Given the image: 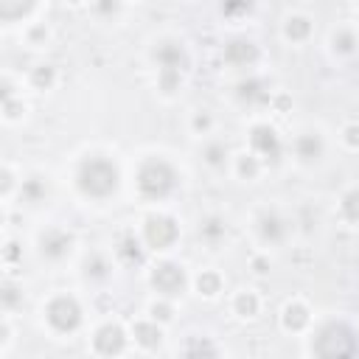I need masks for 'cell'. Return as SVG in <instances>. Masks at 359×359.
Wrapping results in <instances>:
<instances>
[{"mask_svg":"<svg viewBox=\"0 0 359 359\" xmlns=\"http://www.w3.org/2000/svg\"><path fill=\"white\" fill-rule=\"evenodd\" d=\"M73 182H76V191L84 199L104 202V199L118 194V188H121V168L107 154H87V157L79 160V165L73 171Z\"/></svg>","mask_w":359,"mask_h":359,"instance_id":"obj_1","label":"cell"},{"mask_svg":"<svg viewBox=\"0 0 359 359\" xmlns=\"http://www.w3.org/2000/svg\"><path fill=\"white\" fill-rule=\"evenodd\" d=\"M180 185V171L165 157H143L135 171V191L143 202H163Z\"/></svg>","mask_w":359,"mask_h":359,"instance_id":"obj_2","label":"cell"},{"mask_svg":"<svg viewBox=\"0 0 359 359\" xmlns=\"http://www.w3.org/2000/svg\"><path fill=\"white\" fill-rule=\"evenodd\" d=\"M356 351H359V342H356L353 328L337 320L320 325L311 337V353L317 356H348Z\"/></svg>","mask_w":359,"mask_h":359,"instance_id":"obj_3","label":"cell"},{"mask_svg":"<svg viewBox=\"0 0 359 359\" xmlns=\"http://www.w3.org/2000/svg\"><path fill=\"white\" fill-rule=\"evenodd\" d=\"M42 314H45L48 328H50L53 334H62V337H65V334H76L79 325H81V320H84L81 303H79L73 294H53V297L45 303Z\"/></svg>","mask_w":359,"mask_h":359,"instance_id":"obj_4","label":"cell"},{"mask_svg":"<svg viewBox=\"0 0 359 359\" xmlns=\"http://www.w3.org/2000/svg\"><path fill=\"white\" fill-rule=\"evenodd\" d=\"M140 238H143V244H146L149 250L165 252V250H171V247L180 241V224H177L174 216L154 210V213H149V216L143 219V224H140Z\"/></svg>","mask_w":359,"mask_h":359,"instance_id":"obj_5","label":"cell"},{"mask_svg":"<svg viewBox=\"0 0 359 359\" xmlns=\"http://www.w3.org/2000/svg\"><path fill=\"white\" fill-rule=\"evenodd\" d=\"M247 146H250L252 154H258V157L264 160V165L280 163L283 149H286L280 132H278L272 123H266V121H258V123L250 126V132H247Z\"/></svg>","mask_w":359,"mask_h":359,"instance_id":"obj_6","label":"cell"},{"mask_svg":"<svg viewBox=\"0 0 359 359\" xmlns=\"http://www.w3.org/2000/svg\"><path fill=\"white\" fill-rule=\"evenodd\" d=\"M149 286L160 294V297H177V294H182L185 292V286H188V275H185V269L180 266V264H174V261H157L151 269H149Z\"/></svg>","mask_w":359,"mask_h":359,"instance_id":"obj_7","label":"cell"},{"mask_svg":"<svg viewBox=\"0 0 359 359\" xmlns=\"http://www.w3.org/2000/svg\"><path fill=\"white\" fill-rule=\"evenodd\" d=\"M76 247V236L65 227H45L39 236H36V252L39 258L50 261V264H59L65 261Z\"/></svg>","mask_w":359,"mask_h":359,"instance_id":"obj_8","label":"cell"},{"mask_svg":"<svg viewBox=\"0 0 359 359\" xmlns=\"http://www.w3.org/2000/svg\"><path fill=\"white\" fill-rule=\"evenodd\" d=\"M289 233H292V224H289V219L283 213L266 208V210H261L255 216V236H258V241L264 247H280V244H286Z\"/></svg>","mask_w":359,"mask_h":359,"instance_id":"obj_9","label":"cell"},{"mask_svg":"<svg viewBox=\"0 0 359 359\" xmlns=\"http://www.w3.org/2000/svg\"><path fill=\"white\" fill-rule=\"evenodd\" d=\"M151 65L157 70H174V73H188L191 56L180 39H160L151 48Z\"/></svg>","mask_w":359,"mask_h":359,"instance_id":"obj_10","label":"cell"},{"mask_svg":"<svg viewBox=\"0 0 359 359\" xmlns=\"http://www.w3.org/2000/svg\"><path fill=\"white\" fill-rule=\"evenodd\" d=\"M261 59V48L250 36H233L222 48V62L236 70H252Z\"/></svg>","mask_w":359,"mask_h":359,"instance_id":"obj_11","label":"cell"},{"mask_svg":"<svg viewBox=\"0 0 359 359\" xmlns=\"http://www.w3.org/2000/svg\"><path fill=\"white\" fill-rule=\"evenodd\" d=\"M292 154L297 163L303 165H314L323 160L325 154V137L320 129H300L294 137H292Z\"/></svg>","mask_w":359,"mask_h":359,"instance_id":"obj_12","label":"cell"},{"mask_svg":"<svg viewBox=\"0 0 359 359\" xmlns=\"http://www.w3.org/2000/svg\"><path fill=\"white\" fill-rule=\"evenodd\" d=\"M233 95H236V101L244 104V107H264V104L272 101V90H269L266 79H261V76H255V73L241 76V79L236 81V87H233Z\"/></svg>","mask_w":359,"mask_h":359,"instance_id":"obj_13","label":"cell"},{"mask_svg":"<svg viewBox=\"0 0 359 359\" xmlns=\"http://www.w3.org/2000/svg\"><path fill=\"white\" fill-rule=\"evenodd\" d=\"M93 351L98 356H118L126 351V331L121 323H104L93 334Z\"/></svg>","mask_w":359,"mask_h":359,"instance_id":"obj_14","label":"cell"},{"mask_svg":"<svg viewBox=\"0 0 359 359\" xmlns=\"http://www.w3.org/2000/svg\"><path fill=\"white\" fill-rule=\"evenodd\" d=\"M146 250H149V247H146L143 238L135 236V233H121L118 241H115V247H112L115 258H118L121 264H126V266H140L143 258H146Z\"/></svg>","mask_w":359,"mask_h":359,"instance_id":"obj_15","label":"cell"},{"mask_svg":"<svg viewBox=\"0 0 359 359\" xmlns=\"http://www.w3.org/2000/svg\"><path fill=\"white\" fill-rule=\"evenodd\" d=\"M309 325H311V311H309V306H306L303 300H289V303H283V309H280V328H283V331L300 334V331H306Z\"/></svg>","mask_w":359,"mask_h":359,"instance_id":"obj_16","label":"cell"},{"mask_svg":"<svg viewBox=\"0 0 359 359\" xmlns=\"http://www.w3.org/2000/svg\"><path fill=\"white\" fill-rule=\"evenodd\" d=\"M311 34H314V22L306 14H289L283 20V25H280V36L289 45H303V42L311 39Z\"/></svg>","mask_w":359,"mask_h":359,"instance_id":"obj_17","label":"cell"},{"mask_svg":"<svg viewBox=\"0 0 359 359\" xmlns=\"http://www.w3.org/2000/svg\"><path fill=\"white\" fill-rule=\"evenodd\" d=\"M328 45L334 56H353L359 50V34L351 25H337L328 36Z\"/></svg>","mask_w":359,"mask_h":359,"instance_id":"obj_18","label":"cell"},{"mask_svg":"<svg viewBox=\"0 0 359 359\" xmlns=\"http://www.w3.org/2000/svg\"><path fill=\"white\" fill-rule=\"evenodd\" d=\"M196 236H199V241H202V244H208V247H219V244L224 241V236H227V222H224L222 216L210 213V216L199 219Z\"/></svg>","mask_w":359,"mask_h":359,"instance_id":"obj_19","label":"cell"},{"mask_svg":"<svg viewBox=\"0 0 359 359\" xmlns=\"http://www.w3.org/2000/svg\"><path fill=\"white\" fill-rule=\"evenodd\" d=\"M17 194H20V199H22L25 205H42V202L48 199L50 188H48V180H45V177H39V174H31V177L20 180V188H17Z\"/></svg>","mask_w":359,"mask_h":359,"instance_id":"obj_20","label":"cell"},{"mask_svg":"<svg viewBox=\"0 0 359 359\" xmlns=\"http://www.w3.org/2000/svg\"><path fill=\"white\" fill-rule=\"evenodd\" d=\"M132 337H135V342L140 345V348H146V351H151V348H157L160 342H163V323H157V320H137L135 325H132Z\"/></svg>","mask_w":359,"mask_h":359,"instance_id":"obj_21","label":"cell"},{"mask_svg":"<svg viewBox=\"0 0 359 359\" xmlns=\"http://www.w3.org/2000/svg\"><path fill=\"white\" fill-rule=\"evenodd\" d=\"M233 171H236V177L238 180H244V182H252V180H258L261 177V171H264V160L258 157V154H252L250 149L247 151H241V154H233Z\"/></svg>","mask_w":359,"mask_h":359,"instance_id":"obj_22","label":"cell"},{"mask_svg":"<svg viewBox=\"0 0 359 359\" xmlns=\"http://www.w3.org/2000/svg\"><path fill=\"white\" fill-rule=\"evenodd\" d=\"M202 163L208 168H213V171H222L224 165L233 163V151H230V146L224 140H208L202 146Z\"/></svg>","mask_w":359,"mask_h":359,"instance_id":"obj_23","label":"cell"},{"mask_svg":"<svg viewBox=\"0 0 359 359\" xmlns=\"http://www.w3.org/2000/svg\"><path fill=\"white\" fill-rule=\"evenodd\" d=\"M337 210H339V219L359 227V185H351L339 194V202H337Z\"/></svg>","mask_w":359,"mask_h":359,"instance_id":"obj_24","label":"cell"},{"mask_svg":"<svg viewBox=\"0 0 359 359\" xmlns=\"http://www.w3.org/2000/svg\"><path fill=\"white\" fill-rule=\"evenodd\" d=\"M81 272L87 280H107L109 272H112V261L107 252H90L81 264Z\"/></svg>","mask_w":359,"mask_h":359,"instance_id":"obj_25","label":"cell"},{"mask_svg":"<svg viewBox=\"0 0 359 359\" xmlns=\"http://www.w3.org/2000/svg\"><path fill=\"white\" fill-rule=\"evenodd\" d=\"M258 309H261V300H258L255 292H250V289H238V292L233 294V314H236V317H241V320H252V317L258 314Z\"/></svg>","mask_w":359,"mask_h":359,"instance_id":"obj_26","label":"cell"},{"mask_svg":"<svg viewBox=\"0 0 359 359\" xmlns=\"http://www.w3.org/2000/svg\"><path fill=\"white\" fill-rule=\"evenodd\" d=\"M34 8H36V0H0V20L17 22V20H25Z\"/></svg>","mask_w":359,"mask_h":359,"instance_id":"obj_27","label":"cell"},{"mask_svg":"<svg viewBox=\"0 0 359 359\" xmlns=\"http://www.w3.org/2000/svg\"><path fill=\"white\" fill-rule=\"evenodd\" d=\"M194 286H196V292H199L202 297H216V294L222 292L224 280H222V275H219L216 269H202V272L194 278Z\"/></svg>","mask_w":359,"mask_h":359,"instance_id":"obj_28","label":"cell"},{"mask_svg":"<svg viewBox=\"0 0 359 359\" xmlns=\"http://www.w3.org/2000/svg\"><path fill=\"white\" fill-rule=\"evenodd\" d=\"M28 81L34 90H50L56 84V67L53 65H36V67H31Z\"/></svg>","mask_w":359,"mask_h":359,"instance_id":"obj_29","label":"cell"},{"mask_svg":"<svg viewBox=\"0 0 359 359\" xmlns=\"http://www.w3.org/2000/svg\"><path fill=\"white\" fill-rule=\"evenodd\" d=\"M182 81H185V73L157 70V90H160V95H165V98L177 95V93H180V87H182Z\"/></svg>","mask_w":359,"mask_h":359,"instance_id":"obj_30","label":"cell"},{"mask_svg":"<svg viewBox=\"0 0 359 359\" xmlns=\"http://www.w3.org/2000/svg\"><path fill=\"white\" fill-rule=\"evenodd\" d=\"M219 8H222V14L227 20H241L255 8V0H222Z\"/></svg>","mask_w":359,"mask_h":359,"instance_id":"obj_31","label":"cell"},{"mask_svg":"<svg viewBox=\"0 0 359 359\" xmlns=\"http://www.w3.org/2000/svg\"><path fill=\"white\" fill-rule=\"evenodd\" d=\"M188 126H191L194 135H210V129H213V115H210V109H194Z\"/></svg>","mask_w":359,"mask_h":359,"instance_id":"obj_32","label":"cell"},{"mask_svg":"<svg viewBox=\"0 0 359 359\" xmlns=\"http://www.w3.org/2000/svg\"><path fill=\"white\" fill-rule=\"evenodd\" d=\"M149 317L157 320V323H171L174 320V306H171V297H160L149 306Z\"/></svg>","mask_w":359,"mask_h":359,"instance_id":"obj_33","label":"cell"},{"mask_svg":"<svg viewBox=\"0 0 359 359\" xmlns=\"http://www.w3.org/2000/svg\"><path fill=\"white\" fill-rule=\"evenodd\" d=\"M90 8L98 20H112L123 8V0H90Z\"/></svg>","mask_w":359,"mask_h":359,"instance_id":"obj_34","label":"cell"},{"mask_svg":"<svg viewBox=\"0 0 359 359\" xmlns=\"http://www.w3.org/2000/svg\"><path fill=\"white\" fill-rule=\"evenodd\" d=\"M339 140H342V146H345V149L356 151V149H359V121L345 123V126L339 129Z\"/></svg>","mask_w":359,"mask_h":359,"instance_id":"obj_35","label":"cell"},{"mask_svg":"<svg viewBox=\"0 0 359 359\" xmlns=\"http://www.w3.org/2000/svg\"><path fill=\"white\" fill-rule=\"evenodd\" d=\"M20 300H22V292L17 289V283H14V280H6V283H3V311L8 314L11 309H17Z\"/></svg>","mask_w":359,"mask_h":359,"instance_id":"obj_36","label":"cell"},{"mask_svg":"<svg viewBox=\"0 0 359 359\" xmlns=\"http://www.w3.org/2000/svg\"><path fill=\"white\" fill-rule=\"evenodd\" d=\"M48 36H50V31L42 25V22H36V25H31L28 31H25V39H28V45H45L48 42Z\"/></svg>","mask_w":359,"mask_h":359,"instance_id":"obj_37","label":"cell"},{"mask_svg":"<svg viewBox=\"0 0 359 359\" xmlns=\"http://www.w3.org/2000/svg\"><path fill=\"white\" fill-rule=\"evenodd\" d=\"M182 353H208V356H213V353H219V348L213 342H208V339H196V342L185 345Z\"/></svg>","mask_w":359,"mask_h":359,"instance_id":"obj_38","label":"cell"},{"mask_svg":"<svg viewBox=\"0 0 359 359\" xmlns=\"http://www.w3.org/2000/svg\"><path fill=\"white\" fill-rule=\"evenodd\" d=\"M14 188H20V182H17V177H14L11 165H3V188H0V194L8 199V196L14 194Z\"/></svg>","mask_w":359,"mask_h":359,"instance_id":"obj_39","label":"cell"},{"mask_svg":"<svg viewBox=\"0 0 359 359\" xmlns=\"http://www.w3.org/2000/svg\"><path fill=\"white\" fill-rule=\"evenodd\" d=\"M250 269H252L255 275H266V272L272 269L269 255H252V258H250Z\"/></svg>","mask_w":359,"mask_h":359,"instance_id":"obj_40","label":"cell"},{"mask_svg":"<svg viewBox=\"0 0 359 359\" xmlns=\"http://www.w3.org/2000/svg\"><path fill=\"white\" fill-rule=\"evenodd\" d=\"M14 247H17L14 241H8V244H6V250H3V255H6V264H11V261L17 258V250H14Z\"/></svg>","mask_w":359,"mask_h":359,"instance_id":"obj_41","label":"cell"},{"mask_svg":"<svg viewBox=\"0 0 359 359\" xmlns=\"http://www.w3.org/2000/svg\"><path fill=\"white\" fill-rule=\"evenodd\" d=\"M65 3H73L76 6V3H84V0H65Z\"/></svg>","mask_w":359,"mask_h":359,"instance_id":"obj_42","label":"cell"}]
</instances>
